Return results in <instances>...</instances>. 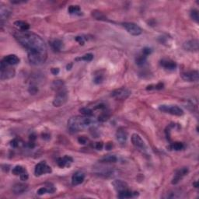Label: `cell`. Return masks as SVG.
Here are the masks:
<instances>
[{
    "mask_svg": "<svg viewBox=\"0 0 199 199\" xmlns=\"http://www.w3.org/2000/svg\"><path fill=\"white\" fill-rule=\"evenodd\" d=\"M51 73L53 75H57L59 73V69L58 68H52L51 69Z\"/></svg>",
    "mask_w": 199,
    "mask_h": 199,
    "instance_id": "cell-44",
    "label": "cell"
},
{
    "mask_svg": "<svg viewBox=\"0 0 199 199\" xmlns=\"http://www.w3.org/2000/svg\"><path fill=\"white\" fill-rule=\"evenodd\" d=\"M52 88L56 91H59V90H62V89H65V85H64V83L62 82V80H55L53 82Z\"/></svg>",
    "mask_w": 199,
    "mask_h": 199,
    "instance_id": "cell-28",
    "label": "cell"
},
{
    "mask_svg": "<svg viewBox=\"0 0 199 199\" xmlns=\"http://www.w3.org/2000/svg\"><path fill=\"white\" fill-rule=\"evenodd\" d=\"M95 148H96L97 149L100 150L103 148V143H102V142H97L96 145H95Z\"/></svg>",
    "mask_w": 199,
    "mask_h": 199,
    "instance_id": "cell-43",
    "label": "cell"
},
{
    "mask_svg": "<svg viewBox=\"0 0 199 199\" xmlns=\"http://www.w3.org/2000/svg\"><path fill=\"white\" fill-rule=\"evenodd\" d=\"M68 93L67 90L65 89L57 91L54 100H53V105L54 107H61L65 104L68 100Z\"/></svg>",
    "mask_w": 199,
    "mask_h": 199,
    "instance_id": "cell-5",
    "label": "cell"
},
{
    "mask_svg": "<svg viewBox=\"0 0 199 199\" xmlns=\"http://www.w3.org/2000/svg\"><path fill=\"white\" fill-rule=\"evenodd\" d=\"M11 2L13 3V4H20V3L25 2V1H12Z\"/></svg>",
    "mask_w": 199,
    "mask_h": 199,
    "instance_id": "cell-45",
    "label": "cell"
},
{
    "mask_svg": "<svg viewBox=\"0 0 199 199\" xmlns=\"http://www.w3.org/2000/svg\"><path fill=\"white\" fill-rule=\"evenodd\" d=\"M2 62H4L6 65L12 66V65H17L20 62V59L16 54H9V55L5 56Z\"/></svg>",
    "mask_w": 199,
    "mask_h": 199,
    "instance_id": "cell-14",
    "label": "cell"
},
{
    "mask_svg": "<svg viewBox=\"0 0 199 199\" xmlns=\"http://www.w3.org/2000/svg\"><path fill=\"white\" fill-rule=\"evenodd\" d=\"M9 15H10V11L7 8L5 7L4 6H1V7H0V16H1L2 23L3 20H6L9 17Z\"/></svg>",
    "mask_w": 199,
    "mask_h": 199,
    "instance_id": "cell-25",
    "label": "cell"
},
{
    "mask_svg": "<svg viewBox=\"0 0 199 199\" xmlns=\"http://www.w3.org/2000/svg\"><path fill=\"white\" fill-rule=\"evenodd\" d=\"M122 26L128 31V33L133 36H139L142 34V29L140 26L134 23H122Z\"/></svg>",
    "mask_w": 199,
    "mask_h": 199,
    "instance_id": "cell-9",
    "label": "cell"
},
{
    "mask_svg": "<svg viewBox=\"0 0 199 199\" xmlns=\"http://www.w3.org/2000/svg\"><path fill=\"white\" fill-rule=\"evenodd\" d=\"M191 17H192V20L194 21H195L196 23H198L199 21V15H198V11L197 9H194L191 11V13H190Z\"/></svg>",
    "mask_w": 199,
    "mask_h": 199,
    "instance_id": "cell-34",
    "label": "cell"
},
{
    "mask_svg": "<svg viewBox=\"0 0 199 199\" xmlns=\"http://www.w3.org/2000/svg\"><path fill=\"white\" fill-rule=\"evenodd\" d=\"M51 172V168L45 162L41 161L36 165L34 169V173L36 176H41L45 173H49Z\"/></svg>",
    "mask_w": 199,
    "mask_h": 199,
    "instance_id": "cell-7",
    "label": "cell"
},
{
    "mask_svg": "<svg viewBox=\"0 0 199 199\" xmlns=\"http://www.w3.org/2000/svg\"><path fill=\"white\" fill-rule=\"evenodd\" d=\"M109 117H110L109 114H108L107 112H104V111H103V112H102L101 114H100L99 117H98V121L101 122L106 121L107 120H108Z\"/></svg>",
    "mask_w": 199,
    "mask_h": 199,
    "instance_id": "cell-35",
    "label": "cell"
},
{
    "mask_svg": "<svg viewBox=\"0 0 199 199\" xmlns=\"http://www.w3.org/2000/svg\"><path fill=\"white\" fill-rule=\"evenodd\" d=\"M181 192H176V191H173V192H170L169 193H167V195L163 196L165 198H181Z\"/></svg>",
    "mask_w": 199,
    "mask_h": 199,
    "instance_id": "cell-31",
    "label": "cell"
},
{
    "mask_svg": "<svg viewBox=\"0 0 199 199\" xmlns=\"http://www.w3.org/2000/svg\"><path fill=\"white\" fill-rule=\"evenodd\" d=\"M79 111L83 115L87 117H92L93 115V111L90 107H83L79 110Z\"/></svg>",
    "mask_w": 199,
    "mask_h": 199,
    "instance_id": "cell-32",
    "label": "cell"
},
{
    "mask_svg": "<svg viewBox=\"0 0 199 199\" xmlns=\"http://www.w3.org/2000/svg\"><path fill=\"white\" fill-rule=\"evenodd\" d=\"M28 188L27 184H24V183H17L15 185L12 187V192L16 195H21V194L24 193L26 192Z\"/></svg>",
    "mask_w": 199,
    "mask_h": 199,
    "instance_id": "cell-17",
    "label": "cell"
},
{
    "mask_svg": "<svg viewBox=\"0 0 199 199\" xmlns=\"http://www.w3.org/2000/svg\"><path fill=\"white\" fill-rule=\"evenodd\" d=\"M94 122L91 117L87 116H75L68 121V127L70 131L73 132L82 131L85 128H89Z\"/></svg>",
    "mask_w": 199,
    "mask_h": 199,
    "instance_id": "cell-2",
    "label": "cell"
},
{
    "mask_svg": "<svg viewBox=\"0 0 199 199\" xmlns=\"http://www.w3.org/2000/svg\"><path fill=\"white\" fill-rule=\"evenodd\" d=\"M14 25L20 31H27L30 29L29 23H27L25 21H22V20L15 21L14 22Z\"/></svg>",
    "mask_w": 199,
    "mask_h": 199,
    "instance_id": "cell-22",
    "label": "cell"
},
{
    "mask_svg": "<svg viewBox=\"0 0 199 199\" xmlns=\"http://www.w3.org/2000/svg\"><path fill=\"white\" fill-rule=\"evenodd\" d=\"M163 88V84L158 83L157 85H150L147 87V90H161Z\"/></svg>",
    "mask_w": 199,
    "mask_h": 199,
    "instance_id": "cell-36",
    "label": "cell"
},
{
    "mask_svg": "<svg viewBox=\"0 0 199 199\" xmlns=\"http://www.w3.org/2000/svg\"><path fill=\"white\" fill-rule=\"evenodd\" d=\"M137 195V192H132L131 191H130L129 189H126V190L119 192L117 197H118L119 198H131L136 196Z\"/></svg>",
    "mask_w": 199,
    "mask_h": 199,
    "instance_id": "cell-20",
    "label": "cell"
},
{
    "mask_svg": "<svg viewBox=\"0 0 199 199\" xmlns=\"http://www.w3.org/2000/svg\"><path fill=\"white\" fill-rule=\"evenodd\" d=\"M103 77L101 76V75H97V76H95L94 78V83L96 84H100L103 82Z\"/></svg>",
    "mask_w": 199,
    "mask_h": 199,
    "instance_id": "cell-38",
    "label": "cell"
},
{
    "mask_svg": "<svg viewBox=\"0 0 199 199\" xmlns=\"http://www.w3.org/2000/svg\"><path fill=\"white\" fill-rule=\"evenodd\" d=\"M187 173H188V169H187V167H183V168H181L180 170H178V171L176 172V173H175L173 180H172V184H178V183L182 180V178H184V176H186Z\"/></svg>",
    "mask_w": 199,
    "mask_h": 199,
    "instance_id": "cell-12",
    "label": "cell"
},
{
    "mask_svg": "<svg viewBox=\"0 0 199 199\" xmlns=\"http://www.w3.org/2000/svg\"><path fill=\"white\" fill-rule=\"evenodd\" d=\"M87 138H86L85 136H81V137H79V139H78V141H79V142L80 144H86L87 142Z\"/></svg>",
    "mask_w": 199,
    "mask_h": 199,
    "instance_id": "cell-42",
    "label": "cell"
},
{
    "mask_svg": "<svg viewBox=\"0 0 199 199\" xmlns=\"http://www.w3.org/2000/svg\"><path fill=\"white\" fill-rule=\"evenodd\" d=\"M161 66L168 70H174L177 68V63L170 59H162L160 61Z\"/></svg>",
    "mask_w": 199,
    "mask_h": 199,
    "instance_id": "cell-18",
    "label": "cell"
},
{
    "mask_svg": "<svg viewBox=\"0 0 199 199\" xmlns=\"http://www.w3.org/2000/svg\"><path fill=\"white\" fill-rule=\"evenodd\" d=\"M117 161V158L114 155H107V156H104L100 160V163H114Z\"/></svg>",
    "mask_w": 199,
    "mask_h": 199,
    "instance_id": "cell-24",
    "label": "cell"
},
{
    "mask_svg": "<svg viewBox=\"0 0 199 199\" xmlns=\"http://www.w3.org/2000/svg\"><path fill=\"white\" fill-rule=\"evenodd\" d=\"M73 162V159L71 156H65L63 157H60L57 159V164L61 168H64L66 167H70L72 163Z\"/></svg>",
    "mask_w": 199,
    "mask_h": 199,
    "instance_id": "cell-15",
    "label": "cell"
},
{
    "mask_svg": "<svg viewBox=\"0 0 199 199\" xmlns=\"http://www.w3.org/2000/svg\"><path fill=\"white\" fill-rule=\"evenodd\" d=\"M55 192V188L53 185H49L48 187H42L38 189L37 191V195H43L46 193H50L52 194Z\"/></svg>",
    "mask_w": 199,
    "mask_h": 199,
    "instance_id": "cell-23",
    "label": "cell"
},
{
    "mask_svg": "<svg viewBox=\"0 0 199 199\" xmlns=\"http://www.w3.org/2000/svg\"><path fill=\"white\" fill-rule=\"evenodd\" d=\"M131 95V91L128 89L122 88L116 89L111 92V97L117 100H126Z\"/></svg>",
    "mask_w": 199,
    "mask_h": 199,
    "instance_id": "cell-6",
    "label": "cell"
},
{
    "mask_svg": "<svg viewBox=\"0 0 199 199\" xmlns=\"http://www.w3.org/2000/svg\"><path fill=\"white\" fill-rule=\"evenodd\" d=\"M142 54H145V55L148 56V55H149V54L152 53V49H151V48L145 47V48H144L143 49H142Z\"/></svg>",
    "mask_w": 199,
    "mask_h": 199,
    "instance_id": "cell-40",
    "label": "cell"
},
{
    "mask_svg": "<svg viewBox=\"0 0 199 199\" xmlns=\"http://www.w3.org/2000/svg\"><path fill=\"white\" fill-rule=\"evenodd\" d=\"M194 185L195 186V187H198V182L195 183V184H194Z\"/></svg>",
    "mask_w": 199,
    "mask_h": 199,
    "instance_id": "cell-46",
    "label": "cell"
},
{
    "mask_svg": "<svg viewBox=\"0 0 199 199\" xmlns=\"http://www.w3.org/2000/svg\"><path fill=\"white\" fill-rule=\"evenodd\" d=\"M112 184L113 186H114V189H115L117 192L128 189V184H127L125 181H121V180H116V181H113Z\"/></svg>",
    "mask_w": 199,
    "mask_h": 199,
    "instance_id": "cell-19",
    "label": "cell"
},
{
    "mask_svg": "<svg viewBox=\"0 0 199 199\" xmlns=\"http://www.w3.org/2000/svg\"><path fill=\"white\" fill-rule=\"evenodd\" d=\"M68 12L72 15H81V9L79 6H70Z\"/></svg>",
    "mask_w": 199,
    "mask_h": 199,
    "instance_id": "cell-27",
    "label": "cell"
},
{
    "mask_svg": "<svg viewBox=\"0 0 199 199\" xmlns=\"http://www.w3.org/2000/svg\"><path fill=\"white\" fill-rule=\"evenodd\" d=\"M19 145H20V141L17 139H12L10 142V145L12 147H13V148H17V147L19 146Z\"/></svg>",
    "mask_w": 199,
    "mask_h": 199,
    "instance_id": "cell-39",
    "label": "cell"
},
{
    "mask_svg": "<svg viewBox=\"0 0 199 199\" xmlns=\"http://www.w3.org/2000/svg\"><path fill=\"white\" fill-rule=\"evenodd\" d=\"M131 140L133 145H134L136 149H138L141 150V151L142 152L146 150V145H145V142H144L143 139H142V137H141L139 135L133 134L132 135H131Z\"/></svg>",
    "mask_w": 199,
    "mask_h": 199,
    "instance_id": "cell-8",
    "label": "cell"
},
{
    "mask_svg": "<svg viewBox=\"0 0 199 199\" xmlns=\"http://www.w3.org/2000/svg\"><path fill=\"white\" fill-rule=\"evenodd\" d=\"M146 59H147V56L145 55L144 54L141 53L140 54L136 57L135 59V62L138 65H142L145 64V62H146Z\"/></svg>",
    "mask_w": 199,
    "mask_h": 199,
    "instance_id": "cell-29",
    "label": "cell"
},
{
    "mask_svg": "<svg viewBox=\"0 0 199 199\" xmlns=\"http://www.w3.org/2000/svg\"><path fill=\"white\" fill-rule=\"evenodd\" d=\"M93 59V54L91 53L84 54L82 57H79L76 59V61H85V62H91Z\"/></svg>",
    "mask_w": 199,
    "mask_h": 199,
    "instance_id": "cell-33",
    "label": "cell"
},
{
    "mask_svg": "<svg viewBox=\"0 0 199 199\" xmlns=\"http://www.w3.org/2000/svg\"><path fill=\"white\" fill-rule=\"evenodd\" d=\"M181 77L184 80L187 82H198L199 79V73L196 70L187 71L181 74Z\"/></svg>",
    "mask_w": 199,
    "mask_h": 199,
    "instance_id": "cell-10",
    "label": "cell"
},
{
    "mask_svg": "<svg viewBox=\"0 0 199 199\" xmlns=\"http://www.w3.org/2000/svg\"><path fill=\"white\" fill-rule=\"evenodd\" d=\"M0 77H1L2 80H5V79H12L15 76V69L10 67V65H7L1 61V64H0Z\"/></svg>",
    "mask_w": 199,
    "mask_h": 199,
    "instance_id": "cell-3",
    "label": "cell"
},
{
    "mask_svg": "<svg viewBox=\"0 0 199 199\" xmlns=\"http://www.w3.org/2000/svg\"><path fill=\"white\" fill-rule=\"evenodd\" d=\"M84 179H85V175L83 173L80 171L76 172L72 177V184L74 186L79 185L83 182Z\"/></svg>",
    "mask_w": 199,
    "mask_h": 199,
    "instance_id": "cell-16",
    "label": "cell"
},
{
    "mask_svg": "<svg viewBox=\"0 0 199 199\" xmlns=\"http://www.w3.org/2000/svg\"><path fill=\"white\" fill-rule=\"evenodd\" d=\"M128 131L124 128H120L116 132V139L121 145H125L128 140Z\"/></svg>",
    "mask_w": 199,
    "mask_h": 199,
    "instance_id": "cell-11",
    "label": "cell"
},
{
    "mask_svg": "<svg viewBox=\"0 0 199 199\" xmlns=\"http://www.w3.org/2000/svg\"><path fill=\"white\" fill-rule=\"evenodd\" d=\"M25 172H26V169L22 167V166H16L12 170V174L15 175V176H20V175L23 174Z\"/></svg>",
    "mask_w": 199,
    "mask_h": 199,
    "instance_id": "cell-26",
    "label": "cell"
},
{
    "mask_svg": "<svg viewBox=\"0 0 199 199\" xmlns=\"http://www.w3.org/2000/svg\"><path fill=\"white\" fill-rule=\"evenodd\" d=\"M159 110L162 112L175 116H182L184 114V111L177 105H160Z\"/></svg>",
    "mask_w": 199,
    "mask_h": 199,
    "instance_id": "cell-4",
    "label": "cell"
},
{
    "mask_svg": "<svg viewBox=\"0 0 199 199\" xmlns=\"http://www.w3.org/2000/svg\"><path fill=\"white\" fill-rule=\"evenodd\" d=\"M198 40L196 39H193V40H190L186 41L185 43L183 45V48L188 51H198Z\"/></svg>",
    "mask_w": 199,
    "mask_h": 199,
    "instance_id": "cell-13",
    "label": "cell"
},
{
    "mask_svg": "<svg viewBox=\"0 0 199 199\" xmlns=\"http://www.w3.org/2000/svg\"><path fill=\"white\" fill-rule=\"evenodd\" d=\"M76 41L79 42V45H83L84 43H85V39H84V37H80V36H78V37H76Z\"/></svg>",
    "mask_w": 199,
    "mask_h": 199,
    "instance_id": "cell-41",
    "label": "cell"
},
{
    "mask_svg": "<svg viewBox=\"0 0 199 199\" xmlns=\"http://www.w3.org/2000/svg\"><path fill=\"white\" fill-rule=\"evenodd\" d=\"M37 91H38V89H37V87H36L35 85H34V84H31V85L30 86L29 92L31 94H35V93H37Z\"/></svg>",
    "mask_w": 199,
    "mask_h": 199,
    "instance_id": "cell-37",
    "label": "cell"
},
{
    "mask_svg": "<svg viewBox=\"0 0 199 199\" xmlns=\"http://www.w3.org/2000/svg\"><path fill=\"white\" fill-rule=\"evenodd\" d=\"M14 37L26 50L28 60L31 64L40 65L46 62L48 57L47 46L40 36L28 31H17L14 33Z\"/></svg>",
    "mask_w": 199,
    "mask_h": 199,
    "instance_id": "cell-1",
    "label": "cell"
},
{
    "mask_svg": "<svg viewBox=\"0 0 199 199\" xmlns=\"http://www.w3.org/2000/svg\"><path fill=\"white\" fill-rule=\"evenodd\" d=\"M50 45L52 49L55 51H60L63 48V42L59 39H54V40H51Z\"/></svg>",
    "mask_w": 199,
    "mask_h": 199,
    "instance_id": "cell-21",
    "label": "cell"
},
{
    "mask_svg": "<svg viewBox=\"0 0 199 199\" xmlns=\"http://www.w3.org/2000/svg\"><path fill=\"white\" fill-rule=\"evenodd\" d=\"M169 148L172 150H175V151H180L184 148V145L182 142H174V143H172L169 146Z\"/></svg>",
    "mask_w": 199,
    "mask_h": 199,
    "instance_id": "cell-30",
    "label": "cell"
}]
</instances>
